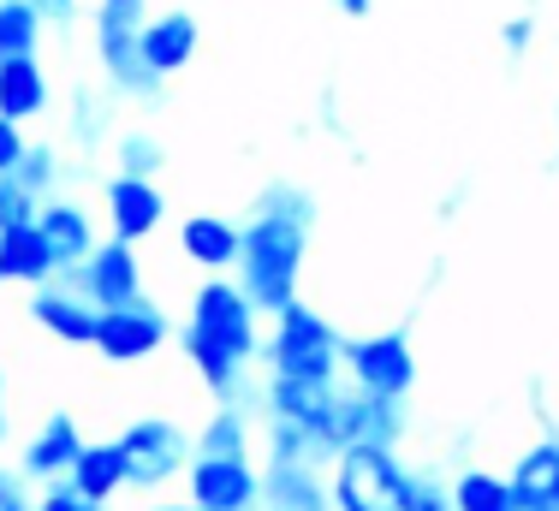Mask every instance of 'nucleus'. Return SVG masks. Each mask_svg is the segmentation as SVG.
Listing matches in <instances>:
<instances>
[{"label": "nucleus", "instance_id": "72a5a7b5", "mask_svg": "<svg viewBox=\"0 0 559 511\" xmlns=\"http://www.w3.org/2000/svg\"><path fill=\"white\" fill-rule=\"evenodd\" d=\"M530 36H536V31H530V19H512V24L500 31V43L512 48V54H524V48H530Z\"/></svg>", "mask_w": 559, "mask_h": 511}, {"label": "nucleus", "instance_id": "aec40b11", "mask_svg": "<svg viewBox=\"0 0 559 511\" xmlns=\"http://www.w3.org/2000/svg\"><path fill=\"white\" fill-rule=\"evenodd\" d=\"M48 107V72L43 60H0V119L7 126H24Z\"/></svg>", "mask_w": 559, "mask_h": 511}, {"label": "nucleus", "instance_id": "c9c22d12", "mask_svg": "<svg viewBox=\"0 0 559 511\" xmlns=\"http://www.w3.org/2000/svg\"><path fill=\"white\" fill-rule=\"evenodd\" d=\"M102 7H119V12H143V0H102Z\"/></svg>", "mask_w": 559, "mask_h": 511}, {"label": "nucleus", "instance_id": "a211bd4d", "mask_svg": "<svg viewBox=\"0 0 559 511\" xmlns=\"http://www.w3.org/2000/svg\"><path fill=\"white\" fill-rule=\"evenodd\" d=\"M506 488H512V506L559 511V440H542V447H530L524 459L512 464Z\"/></svg>", "mask_w": 559, "mask_h": 511}, {"label": "nucleus", "instance_id": "39448f33", "mask_svg": "<svg viewBox=\"0 0 559 511\" xmlns=\"http://www.w3.org/2000/svg\"><path fill=\"white\" fill-rule=\"evenodd\" d=\"M340 387L334 381H274L269 387V411H274V423H286V428H298L304 440H310V452H316V464L322 459H340Z\"/></svg>", "mask_w": 559, "mask_h": 511}, {"label": "nucleus", "instance_id": "a19ab883", "mask_svg": "<svg viewBox=\"0 0 559 511\" xmlns=\"http://www.w3.org/2000/svg\"><path fill=\"white\" fill-rule=\"evenodd\" d=\"M512 511H536V506H512Z\"/></svg>", "mask_w": 559, "mask_h": 511}, {"label": "nucleus", "instance_id": "5701e85b", "mask_svg": "<svg viewBox=\"0 0 559 511\" xmlns=\"http://www.w3.org/2000/svg\"><path fill=\"white\" fill-rule=\"evenodd\" d=\"M262 506L269 511H328V494H322V482H316V470L298 464V470H269Z\"/></svg>", "mask_w": 559, "mask_h": 511}, {"label": "nucleus", "instance_id": "dca6fc26", "mask_svg": "<svg viewBox=\"0 0 559 511\" xmlns=\"http://www.w3.org/2000/svg\"><path fill=\"white\" fill-rule=\"evenodd\" d=\"M238 250H245V226L221 221V214H191V221L179 226V255L197 268H209V274L238 268Z\"/></svg>", "mask_w": 559, "mask_h": 511}, {"label": "nucleus", "instance_id": "a878e982", "mask_svg": "<svg viewBox=\"0 0 559 511\" xmlns=\"http://www.w3.org/2000/svg\"><path fill=\"white\" fill-rule=\"evenodd\" d=\"M197 459H245V423H238V411H215V423L197 440Z\"/></svg>", "mask_w": 559, "mask_h": 511}, {"label": "nucleus", "instance_id": "cd10ccee", "mask_svg": "<svg viewBox=\"0 0 559 511\" xmlns=\"http://www.w3.org/2000/svg\"><path fill=\"white\" fill-rule=\"evenodd\" d=\"M12 179H19L36 203H48V185H55V150H31V155L19 161V173H12Z\"/></svg>", "mask_w": 559, "mask_h": 511}, {"label": "nucleus", "instance_id": "4468645a", "mask_svg": "<svg viewBox=\"0 0 559 511\" xmlns=\"http://www.w3.org/2000/svg\"><path fill=\"white\" fill-rule=\"evenodd\" d=\"M78 452H84V435H78V423L66 411H55L43 428H36V440L24 447V476H36V482H66L72 476V464H78Z\"/></svg>", "mask_w": 559, "mask_h": 511}, {"label": "nucleus", "instance_id": "ea45409f", "mask_svg": "<svg viewBox=\"0 0 559 511\" xmlns=\"http://www.w3.org/2000/svg\"><path fill=\"white\" fill-rule=\"evenodd\" d=\"M0 440H7V416H0Z\"/></svg>", "mask_w": 559, "mask_h": 511}, {"label": "nucleus", "instance_id": "f257e3e1", "mask_svg": "<svg viewBox=\"0 0 559 511\" xmlns=\"http://www.w3.org/2000/svg\"><path fill=\"white\" fill-rule=\"evenodd\" d=\"M191 369L209 381V393L226 399L238 393V369L262 352V333H257V304L233 286V280H203L191 298V321L179 333Z\"/></svg>", "mask_w": 559, "mask_h": 511}, {"label": "nucleus", "instance_id": "1a4fd4ad", "mask_svg": "<svg viewBox=\"0 0 559 511\" xmlns=\"http://www.w3.org/2000/svg\"><path fill=\"white\" fill-rule=\"evenodd\" d=\"M143 12H119V7H102L96 12V54H102V66H108V78L119 90H131V96H150L162 78L143 66V48H138V36H143Z\"/></svg>", "mask_w": 559, "mask_h": 511}, {"label": "nucleus", "instance_id": "ddd939ff", "mask_svg": "<svg viewBox=\"0 0 559 511\" xmlns=\"http://www.w3.org/2000/svg\"><path fill=\"white\" fill-rule=\"evenodd\" d=\"M36 233H43V245L55 250L60 274H72V268H84L90 255H96V226H90V214L78 209V203L48 197V203L36 209Z\"/></svg>", "mask_w": 559, "mask_h": 511}, {"label": "nucleus", "instance_id": "9b49d317", "mask_svg": "<svg viewBox=\"0 0 559 511\" xmlns=\"http://www.w3.org/2000/svg\"><path fill=\"white\" fill-rule=\"evenodd\" d=\"M191 506L197 511H257L262 476L250 459H191Z\"/></svg>", "mask_w": 559, "mask_h": 511}, {"label": "nucleus", "instance_id": "20e7f679", "mask_svg": "<svg viewBox=\"0 0 559 511\" xmlns=\"http://www.w3.org/2000/svg\"><path fill=\"white\" fill-rule=\"evenodd\" d=\"M340 363L352 369L357 393L381 399V405H405V393L417 387V352H411V333H364V340H345Z\"/></svg>", "mask_w": 559, "mask_h": 511}, {"label": "nucleus", "instance_id": "0eeeda50", "mask_svg": "<svg viewBox=\"0 0 559 511\" xmlns=\"http://www.w3.org/2000/svg\"><path fill=\"white\" fill-rule=\"evenodd\" d=\"M114 447H119V459H126V482H138V488H162L167 476L185 470V459H197V447L185 440V428L162 423V416L131 423Z\"/></svg>", "mask_w": 559, "mask_h": 511}, {"label": "nucleus", "instance_id": "bb28decb", "mask_svg": "<svg viewBox=\"0 0 559 511\" xmlns=\"http://www.w3.org/2000/svg\"><path fill=\"white\" fill-rule=\"evenodd\" d=\"M36 197L24 191L19 179H0V233H19V226H36Z\"/></svg>", "mask_w": 559, "mask_h": 511}, {"label": "nucleus", "instance_id": "c85d7f7f", "mask_svg": "<svg viewBox=\"0 0 559 511\" xmlns=\"http://www.w3.org/2000/svg\"><path fill=\"white\" fill-rule=\"evenodd\" d=\"M399 511H452V494H447V488H435V482H423V476H405Z\"/></svg>", "mask_w": 559, "mask_h": 511}, {"label": "nucleus", "instance_id": "f03ea898", "mask_svg": "<svg viewBox=\"0 0 559 511\" xmlns=\"http://www.w3.org/2000/svg\"><path fill=\"white\" fill-rule=\"evenodd\" d=\"M304 245H310V209L304 197L280 191L262 203V214L245 226V250H238V292L257 309H280L298 304V274H304Z\"/></svg>", "mask_w": 559, "mask_h": 511}, {"label": "nucleus", "instance_id": "4c0bfd02", "mask_svg": "<svg viewBox=\"0 0 559 511\" xmlns=\"http://www.w3.org/2000/svg\"><path fill=\"white\" fill-rule=\"evenodd\" d=\"M0 511H36L31 500H12V506H0Z\"/></svg>", "mask_w": 559, "mask_h": 511}, {"label": "nucleus", "instance_id": "6ab92c4d", "mask_svg": "<svg viewBox=\"0 0 559 511\" xmlns=\"http://www.w3.org/2000/svg\"><path fill=\"white\" fill-rule=\"evenodd\" d=\"M55 274H60V262H55V250L43 245V233H36V226L0 233V286H7V280H19V286L43 292Z\"/></svg>", "mask_w": 559, "mask_h": 511}, {"label": "nucleus", "instance_id": "f3484780", "mask_svg": "<svg viewBox=\"0 0 559 511\" xmlns=\"http://www.w3.org/2000/svg\"><path fill=\"white\" fill-rule=\"evenodd\" d=\"M31 321L43 333H55L60 345H96V309H90L78 292H66V286H43L31 298Z\"/></svg>", "mask_w": 559, "mask_h": 511}, {"label": "nucleus", "instance_id": "393cba45", "mask_svg": "<svg viewBox=\"0 0 559 511\" xmlns=\"http://www.w3.org/2000/svg\"><path fill=\"white\" fill-rule=\"evenodd\" d=\"M447 494H452V511H512V488L495 470H464Z\"/></svg>", "mask_w": 559, "mask_h": 511}, {"label": "nucleus", "instance_id": "2eb2a0df", "mask_svg": "<svg viewBox=\"0 0 559 511\" xmlns=\"http://www.w3.org/2000/svg\"><path fill=\"white\" fill-rule=\"evenodd\" d=\"M197 19L191 12H162V19H150L143 24V36H138V48H143V66H150L155 78H173V72H185L191 66V54H197Z\"/></svg>", "mask_w": 559, "mask_h": 511}, {"label": "nucleus", "instance_id": "9d476101", "mask_svg": "<svg viewBox=\"0 0 559 511\" xmlns=\"http://www.w3.org/2000/svg\"><path fill=\"white\" fill-rule=\"evenodd\" d=\"M167 345V316L155 309L150 298L126 304V309H108L96 321V352L108 363H143Z\"/></svg>", "mask_w": 559, "mask_h": 511}, {"label": "nucleus", "instance_id": "58836bf2", "mask_svg": "<svg viewBox=\"0 0 559 511\" xmlns=\"http://www.w3.org/2000/svg\"><path fill=\"white\" fill-rule=\"evenodd\" d=\"M155 511H197V506H155Z\"/></svg>", "mask_w": 559, "mask_h": 511}, {"label": "nucleus", "instance_id": "6e6552de", "mask_svg": "<svg viewBox=\"0 0 559 511\" xmlns=\"http://www.w3.org/2000/svg\"><path fill=\"white\" fill-rule=\"evenodd\" d=\"M78 286V298H84L96 316H108V309H126L143 298V262L131 245H119V238H108V245H96V255H90L84 268H72L66 274Z\"/></svg>", "mask_w": 559, "mask_h": 511}, {"label": "nucleus", "instance_id": "2f4dec72", "mask_svg": "<svg viewBox=\"0 0 559 511\" xmlns=\"http://www.w3.org/2000/svg\"><path fill=\"white\" fill-rule=\"evenodd\" d=\"M36 511H102V506H90L84 494H72L66 482H55V488H43V500H36Z\"/></svg>", "mask_w": 559, "mask_h": 511}, {"label": "nucleus", "instance_id": "412c9836", "mask_svg": "<svg viewBox=\"0 0 559 511\" xmlns=\"http://www.w3.org/2000/svg\"><path fill=\"white\" fill-rule=\"evenodd\" d=\"M66 488L84 494L90 506H108L114 494L126 488V459H119L114 440H102V447H90V440H84V452H78V464H72V476H66Z\"/></svg>", "mask_w": 559, "mask_h": 511}, {"label": "nucleus", "instance_id": "f8f14e48", "mask_svg": "<svg viewBox=\"0 0 559 511\" xmlns=\"http://www.w3.org/2000/svg\"><path fill=\"white\" fill-rule=\"evenodd\" d=\"M162 214H167V203H162V191H155L150 179H108V226H114V238L119 245H131L138 250L143 238L162 226Z\"/></svg>", "mask_w": 559, "mask_h": 511}, {"label": "nucleus", "instance_id": "f704fd0d", "mask_svg": "<svg viewBox=\"0 0 559 511\" xmlns=\"http://www.w3.org/2000/svg\"><path fill=\"white\" fill-rule=\"evenodd\" d=\"M12 500H24V494H19V476H12V470H0V506H12Z\"/></svg>", "mask_w": 559, "mask_h": 511}, {"label": "nucleus", "instance_id": "7ed1b4c3", "mask_svg": "<svg viewBox=\"0 0 559 511\" xmlns=\"http://www.w3.org/2000/svg\"><path fill=\"white\" fill-rule=\"evenodd\" d=\"M345 340L334 321L310 304H292L274 316V333L262 340V357L274 363V381H334Z\"/></svg>", "mask_w": 559, "mask_h": 511}, {"label": "nucleus", "instance_id": "473e14b6", "mask_svg": "<svg viewBox=\"0 0 559 511\" xmlns=\"http://www.w3.org/2000/svg\"><path fill=\"white\" fill-rule=\"evenodd\" d=\"M36 12H43V24H72V12H78V0H31Z\"/></svg>", "mask_w": 559, "mask_h": 511}, {"label": "nucleus", "instance_id": "c756f323", "mask_svg": "<svg viewBox=\"0 0 559 511\" xmlns=\"http://www.w3.org/2000/svg\"><path fill=\"white\" fill-rule=\"evenodd\" d=\"M119 161H126V179H150L162 167V150H155V138H126L119 143Z\"/></svg>", "mask_w": 559, "mask_h": 511}, {"label": "nucleus", "instance_id": "79ce46f5", "mask_svg": "<svg viewBox=\"0 0 559 511\" xmlns=\"http://www.w3.org/2000/svg\"><path fill=\"white\" fill-rule=\"evenodd\" d=\"M0 393H7V375H0Z\"/></svg>", "mask_w": 559, "mask_h": 511}, {"label": "nucleus", "instance_id": "e433bc0d", "mask_svg": "<svg viewBox=\"0 0 559 511\" xmlns=\"http://www.w3.org/2000/svg\"><path fill=\"white\" fill-rule=\"evenodd\" d=\"M340 7L352 12V19H364V12H369V0H340Z\"/></svg>", "mask_w": 559, "mask_h": 511}, {"label": "nucleus", "instance_id": "7c9ffc66", "mask_svg": "<svg viewBox=\"0 0 559 511\" xmlns=\"http://www.w3.org/2000/svg\"><path fill=\"white\" fill-rule=\"evenodd\" d=\"M24 155H31V143H24V126H7V119H0V179H12Z\"/></svg>", "mask_w": 559, "mask_h": 511}, {"label": "nucleus", "instance_id": "423d86ee", "mask_svg": "<svg viewBox=\"0 0 559 511\" xmlns=\"http://www.w3.org/2000/svg\"><path fill=\"white\" fill-rule=\"evenodd\" d=\"M405 470L388 447H345L334 459V511H399Z\"/></svg>", "mask_w": 559, "mask_h": 511}, {"label": "nucleus", "instance_id": "4be33fe9", "mask_svg": "<svg viewBox=\"0 0 559 511\" xmlns=\"http://www.w3.org/2000/svg\"><path fill=\"white\" fill-rule=\"evenodd\" d=\"M399 440V405H381V399H345L340 405V447H388Z\"/></svg>", "mask_w": 559, "mask_h": 511}, {"label": "nucleus", "instance_id": "b1692460", "mask_svg": "<svg viewBox=\"0 0 559 511\" xmlns=\"http://www.w3.org/2000/svg\"><path fill=\"white\" fill-rule=\"evenodd\" d=\"M43 36V12L31 0H0V60H31Z\"/></svg>", "mask_w": 559, "mask_h": 511}]
</instances>
